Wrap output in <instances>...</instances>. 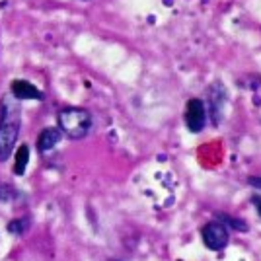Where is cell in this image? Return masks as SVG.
Wrapping results in <instances>:
<instances>
[{
    "label": "cell",
    "instance_id": "cell-1",
    "mask_svg": "<svg viewBox=\"0 0 261 261\" xmlns=\"http://www.w3.org/2000/svg\"><path fill=\"white\" fill-rule=\"evenodd\" d=\"M20 113L10 103H2V119H0V160H6L12 154L18 135H20Z\"/></svg>",
    "mask_w": 261,
    "mask_h": 261
},
{
    "label": "cell",
    "instance_id": "cell-2",
    "mask_svg": "<svg viewBox=\"0 0 261 261\" xmlns=\"http://www.w3.org/2000/svg\"><path fill=\"white\" fill-rule=\"evenodd\" d=\"M57 119H59V129L72 141L84 139L90 133V127H92V115L82 108L61 109Z\"/></svg>",
    "mask_w": 261,
    "mask_h": 261
},
{
    "label": "cell",
    "instance_id": "cell-3",
    "mask_svg": "<svg viewBox=\"0 0 261 261\" xmlns=\"http://www.w3.org/2000/svg\"><path fill=\"white\" fill-rule=\"evenodd\" d=\"M201 236H203V242L208 250H222L228 246V228L224 226V222L220 220H215V222H208L203 226L201 230Z\"/></svg>",
    "mask_w": 261,
    "mask_h": 261
},
{
    "label": "cell",
    "instance_id": "cell-4",
    "mask_svg": "<svg viewBox=\"0 0 261 261\" xmlns=\"http://www.w3.org/2000/svg\"><path fill=\"white\" fill-rule=\"evenodd\" d=\"M185 125L191 133H201L207 125V111L205 103L199 98H191L185 108Z\"/></svg>",
    "mask_w": 261,
    "mask_h": 261
},
{
    "label": "cell",
    "instance_id": "cell-5",
    "mask_svg": "<svg viewBox=\"0 0 261 261\" xmlns=\"http://www.w3.org/2000/svg\"><path fill=\"white\" fill-rule=\"evenodd\" d=\"M12 96L16 99H37V101L45 99L43 92L28 80H14L12 82Z\"/></svg>",
    "mask_w": 261,
    "mask_h": 261
},
{
    "label": "cell",
    "instance_id": "cell-6",
    "mask_svg": "<svg viewBox=\"0 0 261 261\" xmlns=\"http://www.w3.org/2000/svg\"><path fill=\"white\" fill-rule=\"evenodd\" d=\"M59 141H61V129L47 127V129L41 130V135L37 139V148H39V152H49L59 144Z\"/></svg>",
    "mask_w": 261,
    "mask_h": 261
},
{
    "label": "cell",
    "instance_id": "cell-7",
    "mask_svg": "<svg viewBox=\"0 0 261 261\" xmlns=\"http://www.w3.org/2000/svg\"><path fill=\"white\" fill-rule=\"evenodd\" d=\"M28 162H30V148H28V144H22V146L18 148V152H16V160H14V174L16 175L25 174Z\"/></svg>",
    "mask_w": 261,
    "mask_h": 261
},
{
    "label": "cell",
    "instance_id": "cell-8",
    "mask_svg": "<svg viewBox=\"0 0 261 261\" xmlns=\"http://www.w3.org/2000/svg\"><path fill=\"white\" fill-rule=\"evenodd\" d=\"M218 220H220V222H226V224H230L232 228H236V230H248L246 222H242V220H238V218H234V217H228V215H218Z\"/></svg>",
    "mask_w": 261,
    "mask_h": 261
},
{
    "label": "cell",
    "instance_id": "cell-9",
    "mask_svg": "<svg viewBox=\"0 0 261 261\" xmlns=\"http://www.w3.org/2000/svg\"><path fill=\"white\" fill-rule=\"evenodd\" d=\"M25 228H28V222L25 220H12L10 224H8V230H10L12 234H16V236L23 234Z\"/></svg>",
    "mask_w": 261,
    "mask_h": 261
},
{
    "label": "cell",
    "instance_id": "cell-10",
    "mask_svg": "<svg viewBox=\"0 0 261 261\" xmlns=\"http://www.w3.org/2000/svg\"><path fill=\"white\" fill-rule=\"evenodd\" d=\"M251 203L257 207V213H259V217H261V195H253V197H251Z\"/></svg>",
    "mask_w": 261,
    "mask_h": 261
},
{
    "label": "cell",
    "instance_id": "cell-11",
    "mask_svg": "<svg viewBox=\"0 0 261 261\" xmlns=\"http://www.w3.org/2000/svg\"><path fill=\"white\" fill-rule=\"evenodd\" d=\"M250 185H253V187L261 189V177H250Z\"/></svg>",
    "mask_w": 261,
    "mask_h": 261
}]
</instances>
